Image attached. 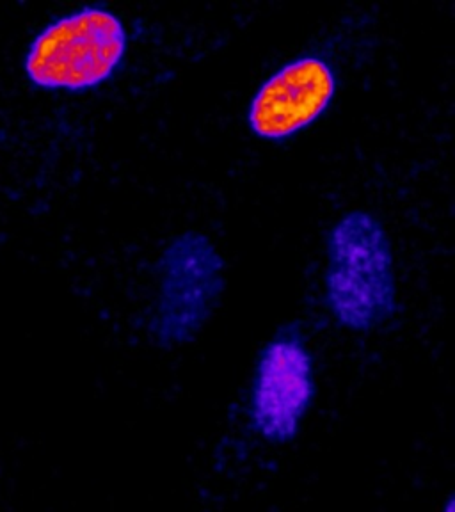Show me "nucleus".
Masks as SVG:
<instances>
[{
    "instance_id": "obj_2",
    "label": "nucleus",
    "mask_w": 455,
    "mask_h": 512,
    "mask_svg": "<svg viewBox=\"0 0 455 512\" xmlns=\"http://www.w3.org/2000/svg\"><path fill=\"white\" fill-rule=\"evenodd\" d=\"M127 50L120 18L102 8H84L47 25L25 56V73L43 89L82 91L111 77Z\"/></svg>"
},
{
    "instance_id": "obj_1",
    "label": "nucleus",
    "mask_w": 455,
    "mask_h": 512,
    "mask_svg": "<svg viewBox=\"0 0 455 512\" xmlns=\"http://www.w3.org/2000/svg\"><path fill=\"white\" fill-rule=\"evenodd\" d=\"M326 294L340 324L377 328L395 312L392 246L383 224L367 212H349L329 233Z\"/></svg>"
},
{
    "instance_id": "obj_4",
    "label": "nucleus",
    "mask_w": 455,
    "mask_h": 512,
    "mask_svg": "<svg viewBox=\"0 0 455 512\" xmlns=\"http://www.w3.org/2000/svg\"><path fill=\"white\" fill-rule=\"evenodd\" d=\"M336 91L335 73L317 57L288 63L265 80L249 107V127L264 139H285L312 125Z\"/></svg>"
},
{
    "instance_id": "obj_3",
    "label": "nucleus",
    "mask_w": 455,
    "mask_h": 512,
    "mask_svg": "<svg viewBox=\"0 0 455 512\" xmlns=\"http://www.w3.org/2000/svg\"><path fill=\"white\" fill-rule=\"evenodd\" d=\"M160 301L153 333L162 347L191 342L207 324L224 288V262L212 240L187 232L171 240L159 262Z\"/></svg>"
},
{
    "instance_id": "obj_6",
    "label": "nucleus",
    "mask_w": 455,
    "mask_h": 512,
    "mask_svg": "<svg viewBox=\"0 0 455 512\" xmlns=\"http://www.w3.org/2000/svg\"><path fill=\"white\" fill-rule=\"evenodd\" d=\"M443 512H454V500H450L447 505V509Z\"/></svg>"
},
{
    "instance_id": "obj_5",
    "label": "nucleus",
    "mask_w": 455,
    "mask_h": 512,
    "mask_svg": "<svg viewBox=\"0 0 455 512\" xmlns=\"http://www.w3.org/2000/svg\"><path fill=\"white\" fill-rule=\"evenodd\" d=\"M313 397L312 360L297 340L272 342L258 363L251 416L267 440L296 436Z\"/></svg>"
}]
</instances>
